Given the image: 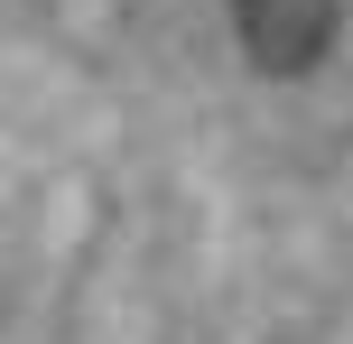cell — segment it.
<instances>
[{
  "instance_id": "obj_1",
  "label": "cell",
  "mask_w": 353,
  "mask_h": 344,
  "mask_svg": "<svg viewBox=\"0 0 353 344\" xmlns=\"http://www.w3.org/2000/svg\"><path fill=\"white\" fill-rule=\"evenodd\" d=\"M223 10H232V37H242L251 65L279 74V84H298V74H316L325 47L344 37L353 0H223Z\"/></svg>"
}]
</instances>
